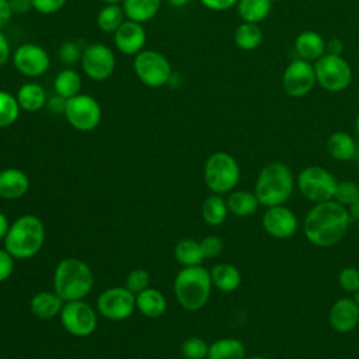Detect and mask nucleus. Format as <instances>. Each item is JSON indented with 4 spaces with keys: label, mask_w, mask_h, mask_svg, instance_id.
Listing matches in <instances>:
<instances>
[{
    "label": "nucleus",
    "mask_w": 359,
    "mask_h": 359,
    "mask_svg": "<svg viewBox=\"0 0 359 359\" xmlns=\"http://www.w3.org/2000/svg\"><path fill=\"white\" fill-rule=\"evenodd\" d=\"M351 216L345 206L334 199L316 203L304 217L303 231L306 238L317 247L335 245L345 236Z\"/></svg>",
    "instance_id": "obj_1"
},
{
    "label": "nucleus",
    "mask_w": 359,
    "mask_h": 359,
    "mask_svg": "<svg viewBox=\"0 0 359 359\" xmlns=\"http://www.w3.org/2000/svg\"><path fill=\"white\" fill-rule=\"evenodd\" d=\"M94 286L91 268L79 258H65L53 271V292L63 302L83 300Z\"/></svg>",
    "instance_id": "obj_2"
},
{
    "label": "nucleus",
    "mask_w": 359,
    "mask_h": 359,
    "mask_svg": "<svg viewBox=\"0 0 359 359\" xmlns=\"http://www.w3.org/2000/svg\"><path fill=\"white\" fill-rule=\"evenodd\" d=\"M45 241V227L35 215H22L10 224L3 240L4 248L15 259H28L35 257Z\"/></svg>",
    "instance_id": "obj_3"
},
{
    "label": "nucleus",
    "mask_w": 359,
    "mask_h": 359,
    "mask_svg": "<svg viewBox=\"0 0 359 359\" xmlns=\"http://www.w3.org/2000/svg\"><path fill=\"white\" fill-rule=\"evenodd\" d=\"M294 178L290 168L280 161H272L259 171L254 194L259 205L265 208L283 205L292 195Z\"/></svg>",
    "instance_id": "obj_4"
},
{
    "label": "nucleus",
    "mask_w": 359,
    "mask_h": 359,
    "mask_svg": "<svg viewBox=\"0 0 359 359\" xmlns=\"http://www.w3.org/2000/svg\"><path fill=\"white\" fill-rule=\"evenodd\" d=\"M212 287L210 271L202 265L182 266L174 279L175 299L188 311L201 310L208 303Z\"/></svg>",
    "instance_id": "obj_5"
},
{
    "label": "nucleus",
    "mask_w": 359,
    "mask_h": 359,
    "mask_svg": "<svg viewBox=\"0 0 359 359\" xmlns=\"http://www.w3.org/2000/svg\"><path fill=\"white\" fill-rule=\"evenodd\" d=\"M203 180L213 194H227L240 180V167L236 158L226 151H215L205 161Z\"/></svg>",
    "instance_id": "obj_6"
},
{
    "label": "nucleus",
    "mask_w": 359,
    "mask_h": 359,
    "mask_svg": "<svg viewBox=\"0 0 359 359\" xmlns=\"http://www.w3.org/2000/svg\"><path fill=\"white\" fill-rule=\"evenodd\" d=\"M317 83L330 93L346 90L352 81V69L341 55L324 53L314 62Z\"/></svg>",
    "instance_id": "obj_7"
},
{
    "label": "nucleus",
    "mask_w": 359,
    "mask_h": 359,
    "mask_svg": "<svg viewBox=\"0 0 359 359\" xmlns=\"http://www.w3.org/2000/svg\"><path fill=\"white\" fill-rule=\"evenodd\" d=\"M335 177L325 168L318 165H310L303 168L299 175L296 185L300 194L314 203H321L334 199L337 188Z\"/></svg>",
    "instance_id": "obj_8"
},
{
    "label": "nucleus",
    "mask_w": 359,
    "mask_h": 359,
    "mask_svg": "<svg viewBox=\"0 0 359 359\" xmlns=\"http://www.w3.org/2000/svg\"><path fill=\"white\" fill-rule=\"evenodd\" d=\"M133 70L147 87H163L171 81L172 69L168 59L157 50H142L135 55Z\"/></svg>",
    "instance_id": "obj_9"
},
{
    "label": "nucleus",
    "mask_w": 359,
    "mask_h": 359,
    "mask_svg": "<svg viewBox=\"0 0 359 359\" xmlns=\"http://www.w3.org/2000/svg\"><path fill=\"white\" fill-rule=\"evenodd\" d=\"M101 107L88 94H77L66 100L65 116L72 128L80 132H91L101 122Z\"/></svg>",
    "instance_id": "obj_10"
},
{
    "label": "nucleus",
    "mask_w": 359,
    "mask_h": 359,
    "mask_svg": "<svg viewBox=\"0 0 359 359\" xmlns=\"http://www.w3.org/2000/svg\"><path fill=\"white\" fill-rule=\"evenodd\" d=\"M97 310L109 321H123L136 310L135 293L125 286L108 287L98 294Z\"/></svg>",
    "instance_id": "obj_11"
},
{
    "label": "nucleus",
    "mask_w": 359,
    "mask_h": 359,
    "mask_svg": "<svg viewBox=\"0 0 359 359\" xmlns=\"http://www.w3.org/2000/svg\"><path fill=\"white\" fill-rule=\"evenodd\" d=\"M59 317L63 328L73 337H88L97 328L95 310L84 300L65 302Z\"/></svg>",
    "instance_id": "obj_12"
},
{
    "label": "nucleus",
    "mask_w": 359,
    "mask_h": 359,
    "mask_svg": "<svg viewBox=\"0 0 359 359\" xmlns=\"http://www.w3.org/2000/svg\"><path fill=\"white\" fill-rule=\"evenodd\" d=\"M81 66L91 80L105 81L115 70V55L105 43H90L81 53Z\"/></svg>",
    "instance_id": "obj_13"
},
{
    "label": "nucleus",
    "mask_w": 359,
    "mask_h": 359,
    "mask_svg": "<svg viewBox=\"0 0 359 359\" xmlns=\"http://www.w3.org/2000/svg\"><path fill=\"white\" fill-rule=\"evenodd\" d=\"M316 83L314 66L300 57L292 60L282 76V87L285 93L294 98L309 94Z\"/></svg>",
    "instance_id": "obj_14"
},
{
    "label": "nucleus",
    "mask_w": 359,
    "mask_h": 359,
    "mask_svg": "<svg viewBox=\"0 0 359 359\" xmlns=\"http://www.w3.org/2000/svg\"><path fill=\"white\" fill-rule=\"evenodd\" d=\"M13 63L21 74L27 77H39L48 72L50 59L42 46L27 42L14 50Z\"/></svg>",
    "instance_id": "obj_15"
},
{
    "label": "nucleus",
    "mask_w": 359,
    "mask_h": 359,
    "mask_svg": "<svg viewBox=\"0 0 359 359\" xmlns=\"http://www.w3.org/2000/svg\"><path fill=\"white\" fill-rule=\"evenodd\" d=\"M264 230L275 238H289L296 234L299 222L296 215L285 205H276L266 208L262 215Z\"/></svg>",
    "instance_id": "obj_16"
},
{
    "label": "nucleus",
    "mask_w": 359,
    "mask_h": 359,
    "mask_svg": "<svg viewBox=\"0 0 359 359\" xmlns=\"http://www.w3.org/2000/svg\"><path fill=\"white\" fill-rule=\"evenodd\" d=\"M114 43L121 53L135 56L143 50L146 43V31L140 22L126 20L114 32Z\"/></svg>",
    "instance_id": "obj_17"
},
{
    "label": "nucleus",
    "mask_w": 359,
    "mask_h": 359,
    "mask_svg": "<svg viewBox=\"0 0 359 359\" xmlns=\"http://www.w3.org/2000/svg\"><path fill=\"white\" fill-rule=\"evenodd\" d=\"M328 318L337 332L346 334L353 331L359 324V307L355 299L342 297L335 300L330 309Z\"/></svg>",
    "instance_id": "obj_18"
},
{
    "label": "nucleus",
    "mask_w": 359,
    "mask_h": 359,
    "mask_svg": "<svg viewBox=\"0 0 359 359\" xmlns=\"http://www.w3.org/2000/svg\"><path fill=\"white\" fill-rule=\"evenodd\" d=\"M29 189L28 175L18 168H4L0 171V198L14 201L22 198Z\"/></svg>",
    "instance_id": "obj_19"
},
{
    "label": "nucleus",
    "mask_w": 359,
    "mask_h": 359,
    "mask_svg": "<svg viewBox=\"0 0 359 359\" xmlns=\"http://www.w3.org/2000/svg\"><path fill=\"white\" fill-rule=\"evenodd\" d=\"M325 41L316 31H303L296 36L294 48L300 59L307 62H316L325 53Z\"/></svg>",
    "instance_id": "obj_20"
},
{
    "label": "nucleus",
    "mask_w": 359,
    "mask_h": 359,
    "mask_svg": "<svg viewBox=\"0 0 359 359\" xmlns=\"http://www.w3.org/2000/svg\"><path fill=\"white\" fill-rule=\"evenodd\" d=\"M136 310H139L144 317L158 318L165 313L167 300L164 294L153 287H147L140 293L135 294Z\"/></svg>",
    "instance_id": "obj_21"
},
{
    "label": "nucleus",
    "mask_w": 359,
    "mask_h": 359,
    "mask_svg": "<svg viewBox=\"0 0 359 359\" xmlns=\"http://www.w3.org/2000/svg\"><path fill=\"white\" fill-rule=\"evenodd\" d=\"M15 98L18 101L20 108L27 112H36L42 109L48 101L43 87L34 81L24 83L18 88Z\"/></svg>",
    "instance_id": "obj_22"
},
{
    "label": "nucleus",
    "mask_w": 359,
    "mask_h": 359,
    "mask_svg": "<svg viewBox=\"0 0 359 359\" xmlns=\"http://www.w3.org/2000/svg\"><path fill=\"white\" fill-rule=\"evenodd\" d=\"M63 300L55 292H38L32 296L29 307L31 311L42 320H49L57 314L63 307Z\"/></svg>",
    "instance_id": "obj_23"
},
{
    "label": "nucleus",
    "mask_w": 359,
    "mask_h": 359,
    "mask_svg": "<svg viewBox=\"0 0 359 359\" xmlns=\"http://www.w3.org/2000/svg\"><path fill=\"white\" fill-rule=\"evenodd\" d=\"M327 150L335 160L351 161L356 156V143L349 133L337 130L330 135L327 140Z\"/></svg>",
    "instance_id": "obj_24"
},
{
    "label": "nucleus",
    "mask_w": 359,
    "mask_h": 359,
    "mask_svg": "<svg viewBox=\"0 0 359 359\" xmlns=\"http://www.w3.org/2000/svg\"><path fill=\"white\" fill-rule=\"evenodd\" d=\"M212 283L224 293L234 292L241 285V273L231 264H217L210 269Z\"/></svg>",
    "instance_id": "obj_25"
},
{
    "label": "nucleus",
    "mask_w": 359,
    "mask_h": 359,
    "mask_svg": "<svg viewBox=\"0 0 359 359\" xmlns=\"http://www.w3.org/2000/svg\"><path fill=\"white\" fill-rule=\"evenodd\" d=\"M161 0H123L122 8L125 17L135 22H146L151 20L160 10Z\"/></svg>",
    "instance_id": "obj_26"
},
{
    "label": "nucleus",
    "mask_w": 359,
    "mask_h": 359,
    "mask_svg": "<svg viewBox=\"0 0 359 359\" xmlns=\"http://www.w3.org/2000/svg\"><path fill=\"white\" fill-rule=\"evenodd\" d=\"M208 359H245V346L237 338H220L209 345Z\"/></svg>",
    "instance_id": "obj_27"
},
{
    "label": "nucleus",
    "mask_w": 359,
    "mask_h": 359,
    "mask_svg": "<svg viewBox=\"0 0 359 359\" xmlns=\"http://www.w3.org/2000/svg\"><path fill=\"white\" fill-rule=\"evenodd\" d=\"M226 202L229 212L238 217L254 215L259 206L255 194L250 191H233L229 194Z\"/></svg>",
    "instance_id": "obj_28"
},
{
    "label": "nucleus",
    "mask_w": 359,
    "mask_h": 359,
    "mask_svg": "<svg viewBox=\"0 0 359 359\" xmlns=\"http://www.w3.org/2000/svg\"><path fill=\"white\" fill-rule=\"evenodd\" d=\"M271 8V0H238L237 3V13L243 22L258 24L269 15Z\"/></svg>",
    "instance_id": "obj_29"
},
{
    "label": "nucleus",
    "mask_w": 359,
    "mask_h": 359,
    "mask_svg": "<svg viewBox=\"0 0 359 359\" xmlns=\"http://www.w3.org/2000/svg\"><path fill=\"white\" fill-rule=\"evenodd\" d=\"M201 213H202L203 220L208 224L219 226V224L224 223V220L227 219V213H229L227 202L222 195L212 194L210 196H208L203 201Z\"/></svg>",
    "instance_id": "obj_30"
},
{
    "label": "nucleus",
    "mask_w": 359,
    "mask_h": 359,
    "mask_svg": "<svg viewBox=\"0 0 359 359\" xmlns=\"http://www.w3.org/2000/svg\"><path fill=\"white\" fill-rule=\"evenodd\" d=\"M53 90H55V94L60 95L65 100H69V98L80 94V90H81L80 74L73 69L60 70L55 76Z\"/></svg>",
    "instance_id": "obj_31"
},
{
    "label": "nucleus",
    "mask_w": 359,
    "mask_h": 359,
    "mask_svg": "<svg viewBox=\"0 0 359 359\" xmlns=\"http://www.w3.org/2000/svg\"><path fill=\"white\" fill-rule=\"evenodd\" d=\"M174 257L177 262L182 266H195L201 265L205 259L201 244L192 238L180 240L174 247Z\"/></svg>",
    "instance_id": "obj_32"
},
{
    "label": "nucleus",
    "mask_w": 359,
    "mask_h": 359,
    "mask_svg": "<svg viewBox=\"0 0 359 359\" xmlns=\"http://www.w3.org/2000/svg\"><path fill=\"white\" fill-rule=\"evenodd\" d=\"M234 42L243 50H254L262 42V29L254 22H241L234 31Z\"/></svg>",
    "instance_id": "obj_33"
},
{
    "label": "nucleus",
    "mask_w": 359,
    "mask_h": 359,
    "mask_svg": "<svg viewBox=\"0 0 359 359\" xmlns=\"http://www.w3.org/2000/svg\"><path fill=\"white\" fill-rule=\"evenodd\" d=\"M123 8L119 4H105L97 14V25L104 32H115L123 22Z\"/></svg>",
    "instance_id": "obj_34"
},
{
    "label": "nucleus",
    "mask_w": 359,
    "mask_h": 359,
    "mask_svg": "<svg viewBox=\"0 0 359 359\" xmlns=\"http://www.w3.org/2000/svg\"><path fill=\"white\" fill-rule=\"evenodd\" d=\"M20 111L21 108L17 98L4 90H0V129L15 123L20 116Z\"/></svg>",
    "instance_id": "obj_35"
},
{
    "label": "nucleus",
    "mask_w": 359,
    "mask_h": 359,
    "mask_svg": "<svg viewBox=\"0 0 359 359\" xmlns=\"http://www.w3.org/2000/svg\"><path fill=\"white\" fill-rule=\"evenodd\" d=\"M359 199V185L353 181H339L335 188L334 201L346 209Z\"/></svg>",
    "instance_id": "obj_36"
},
{
    "label": "nucleus",
    "mask_w": 359,
    "mask_h": 359,
    "mask_svg": "<svg viewBox=\"0 0 359 359\" xmlns=\"http://www.w3.org/2000/svg\"><path fill=\"white\" fill-rule=\"evenodd\" d=\"M209 345L199 337H189L181 345V353L185 359H205Z\"/></svg>",
    "instance_id": "obj_37"
},
{
    "label": "nucleus",
    "mask_w": 359,
    "mask_h": 359,
    "mask_svg": "<svg viewBox=\"0 0 359 359\" xmlns=\"http://www.w3.org/2000/svg\"><path fill=\"white\" fill-rule=\"evenodd\" d=\"M149 285H150V273L143 268L130 271L125 279V287H128L135 294L150 287Z\"/></svg>",
    "instance_id": "obj_38"
},
{
    "label": "nucleus",
    "mask_w": 359,
    "mask_h": 359,
    "mask_svg": "<svg viewBox=\"0 0 359 359\" xmlns=\"http://www.w3.org/2000/svg\"><path fill=\"white\" fill-rule=\"evenodd\" d=\"M338 283L342 290L355 294L359 290V269L355 266L341 269L338 273Z\"/></svg>",
    "instance_id": "obj_39"
},
{
    "label": "nucleus",
    "mask_w": 359,
    "mask_h": 359,
    "mask_svg": "<svg viewBox=\"0 0 359 359\" xmlns=\"http://www.w3.org/2000/svg\"><path fill=\"white\" fill-rule=\"evenodd\" d=\"M201 250L205 258H215L223 250V241L217 236H206L199 241Z\"/></svg>",
    "instance_id": "obj_40"
},
{
    "label": "nucleus",
    "mask_w": 359,
    "mask_h": 359,
    "mask_svg": "<svg viewBox=\"0 0 359 359\" xmlns=\"http://www.w3.org/2000/svg\"><path fill=\"white\" fill-rule=\"evenodd\" d=\"M59 57L63 63L66 65H72V63H76L79 59H81V53H80V49L79 46L72 42V41H67L65 42L60 48H59Z\"/></svg>",
    "instance_id": "obj_41"
},
{
    "label": "nucleus",
    "mask_w": 359,
    "mask_h": 359,
    "mask_svg": "<svg viewBox=\"0 0 359 359\" xmlns=\"http://www.w3.org/2000/svg\"><path fill=\"white\" fill-rule=\"evenodd\" d=\"M32 8L41 14H55L63 8L67 0H31Z\"/></svg>",
    "instance_id": "obj_42"
},
{
    "label": "nucleus",
    "mask_w": 359,
    "mask_h": 359,
    "mask_svg": "<svg viewBox=\"0 0 359 359\" xmlns=\"http://www.w3.org/2000/svg\"><path fill=\"white\" fill-rule=\"evenodd\" d=\"M14 257L6 250L0 248V282L7 280L14 271Z\"/></svg>",
    "instance_id": "obj_43"
},
{
    "label": "nucleus",
    "mask_w": 359,
    "mask_h": 359,
    "mask_svg": "<svg viewBox=\"0 0 359 359\" xmlns=\"http://www.w3.org/2000/svg\"><path fill=\"white\" fill-rule=\"evenodd\" d=\"M206 8L213 11H224L238 3V0H199Z\"/></svg>",
    "instance_id": "obj_44"
},
{
    "label": "nucleus",
    "mask_w": 359,
    "mask_h": 359,
    "mask_svg": "<svg viewBox=\"0 0 359 359\" xmlns=\"http://www.w3.org/2000/svg\"><path fill=\"white\" fill-rule=\"evenodd\" d=\"M8 4L13 14H17V15H24L32 8L31 0H8Z\"/></svg>",
    "instance_id": "obj_45"
},
{
    "label": "nucleus",
    "mask_w": 359,
    "mask_h": 359,
    "mask_svg": "<svg viewBox=\"0 0 359 359\" xmlns=\"http://www.w3.org/2000/svg\"><path fill=\"white\" fill-rule=\"evenodd\" d=\"M46 105H48V109L52 112V114H65V108H66V100L62 98L60 95L55 94L52 98H49L46 101Z\"/></svg>",
    "instance_id": "obj_46"
},
{
    "label": "nucleus",
    "mask_w": 359,
    "mask_h": 359,
    "mask_svg": "<svg viewBox=\"0 0 359 359\" xmlns=\"http://www.w3.org/2000/svg\"><path fill=\"white\" fill-rule=\"evenodd\" d=\"M11 17H13V11L10 8L8 0H0V31L4 25L8 24Z\"/></svg>",
    "instance_id": "obj_47"
},
{
    "label": "nucleus",
    "mask_w": 359,
    "mask_h": 359,
    "mask_svg": "<svg viewBox=\"0 0 359 359\" xmlns=\"http://www.w3.org/2000/svg\"><path fill=\"white\" fill-rule=\"evenodd\" d=\"M10 57V45L6 35L0 31V67H3Z\"/></svg>",
    "instance_id": "obj_48"
},
{
    "label": "nucleus",
    "mask_w": 359,
    "mask_h": 359,
    "mask_svg": "<svg viewBox=\"0 0 359 359\" xmlns=\"http://www.w3.org/2000/svg\"><path fill=\"white\" fill-rule=\"evenodd\" d=\"M342 41L338 38H332L331 41L327 42L325 46V53H331V55H341L342 53Z\"/></svg>",
    "instance_id": "obj_49"
},
{
    "label": "nucleus",
    "mask_w": 359,
    "mask_h": 359,
    "mask_svg": "<svg viewBox=\"0 0 359 359\" xmlns=\"http://www.w3.org/2000/svg\"><path fill=\"white\" fill-rule=\"evenodd\" d=\"M8 229H10V223L7 220V216L3 212H0V240H4Z\"/></svg>",
    "instance_id": "obj_50"
},
{
    "label": "nucleus",
    "mask_w": 359,
    "mask_h": 359,
    "mask_svg": "<svg viewBox=\"0 0 359 359\" xmlns=\"http://www.w3.org/2000/svg\"><path fill=\"white\" fill-rule=\"evenodd\" d=\"M348 212H349V216L352 220H358L359 222V199L348 208Z\"/></svg>",
    "instance_id": "obj_51"
},
{
    "label": "nucleus",
    "mask_w": 359,
    "mask_h": 359,
    "mask_svg": "<svg viewBox=\"0 0 359 359\" xmlns=\"http://www.w3.org/2000/svg\"><path fill=\"white\" fill-rule=\"evenodd\" d=\"M167 3H168L170 6H172V7H177V8H180V7H184V6H187V4L189 3V0H167Z\"/></svg>",
    "instance_id": "obj_52"
},
{
    "label": "nucleus",
    "mask_w": 359,
    "mask_h": 359,
    "mask_svg": "<svg viewBox=\"0 0 359 359\" xmlns=\"http://www.w3.org/2000/svg\"><path fill=\"white\" fill-rule=\"evenodd\" d=\"M355 130H356V135L359 136V112H358L356 119H355Z\"/></svg>",
    "instance_id": "obj_53"
},
{
    "label": "nucleus",
    "mask_w": 359,
    "mask_h": 359,
    "mask_svg": "<svg viewBox=\"0 0 359 359\" xmlns=\"http://www.w3.org/2000/svg\"><path fill=\"white\" fill-rule=\"evenodd\" d=\"M101 1L105 4H118L119 1H123V0H101Z\"/></svg>",
    "instance_id": "obj_54"
},
{
    "label": "nucleus",
    "mask_w": 359,
    "mask_h": 359,
    "mask_svg": "<svg viewBox=\"0 0 359 359\" xmlns=\"http://www.w3.org/2000/svg\"><path fill=\"white\" fill-rule=\"evenodd\" d=\"M353 299H355V302H356V304H358V307H359V290L355 293V296H353Z\"/></svg>",
    "instance_id": "obj_55"
},
{
    "label": "nucleus",
    "mask_w": 359,
    "mask_h": 359,
    "mask_svg": "<svg viewBox=\"0 0 359 359\" xmlns=\"http://www.w3.org/2000/svg\"><path fill=\"white\" fill-rule=\"evenodd\" d=\"M248 359H268V358H265V356H251Z\"/></svg>",
    "instance_id": "obj_56"
},
{
    "label": "nucleus",
    "mask_w": 359,
    "mask_h": 359,
    "mask_svg": "<svg viewBox=\"0 0 359 359\" xmlns=\"http://www.w3.org/2000/svg\"><path fill=\"white\" fill-rule=\"evenodd\" d=\"M280 1H285V0H280Z\"/></svg>",
    "instance_id": "obj_57"
}]
</instances>
